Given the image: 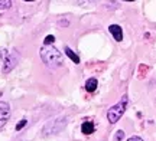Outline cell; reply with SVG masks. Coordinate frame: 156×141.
<instances>
[{
	"mask_svg": "<svg viewBox=\"0 0 156 141\" xmlns=\"http://www.w3.org/2000/svg\"><path fill=\"white\" fill-rule=\"evenodd\" d=\"M10 118V105L7 102H0V128L5 127Z\"/></svg>",
	"mask_w": 156,
	"mask_h": 141,
	"instance_id": "5b68a950",
	"label": "cell"
},
{
	"mask_svg": "<svg viewBox=\"0 0 156 141\" xmlns=\"http://www.w3.org/2000/svg\"><path fill=\"white\" fill-rule=\"evenodd\" d=\"M65 53H67V56L69 58V59H71V61H73L74 63H77V65L80 63V56H78V55L73 51V49H71V48L65 46Z\"/></svg>",
	"mask_w": 156,
	"mask_h": 141,
	"instance_id": "9c48e42d",
	"label": "cell"
},
{
	"mask_svg": "<svg viewBox=\"0 0 156 141\" xmlns=\"http://www.w3.org/2000/svg\"><path fill=\"white\" fill-rule=\"evenodd\" d=\"M17 61H19V55H17V52H7L6 53L5 59H3V73H7L10 72L12 69L16 66Z\"/></svg>",
	"mask_w": 156,
	"mask_h": 141,
	"instance_id": "277c9868",
	"label": "cell"
},
{
	"mask_svg": "<svg viewBox=\"0 0 156 141\" xmlns=\"http://www.w3.org/2000/svg\"><path fill=\"white\" fill-rule=\"evenodd\" d=\"M127 141H145V140L139 136H133V137H130V138H127Z\"/></svg>",
	"mask_w": 156,
	"mask_h": 141,
	"instance_id": "9a60e30c",
	"label": "cell"
},
{
	"mask_svg": "<svg viewBox=\"0 0 156 141\" xmlns=\"http://www.w3.org/2000/svg\"><path fill=\"white\" fill-rule=\"evenodd\" d=\"M97 86H98V81H97V78L87 79V82H85V89L88 91V92H94V91L97 89Z\"/></svg>",
	"mask_w": 156,
	"mask_h": 141,
	"instance_id": "ba28073f",
	"label": "cell"
},
{
	"mask_svg": "<svg viewBox=\"0 0 156 141\" xmlns=\"http://www.w3.org/2000/svg\"><path fill=\"white\" fill-rule=\"evenodd\" d=\"M95 130L94 127V123H91V121H85V123H83V125H81V133L83 134H85V136H90V134H93Z\"/></svg>",
	"mask_w": 156,
	"mask_h": 141,
	"instance_id": "52a82bcc",
	"label": "cell"
},
{
	"mask_svg": "<svg viewBox=\"0 0 156 141\" xmlns=\"http://www.w3.org/2000/svg\"><path fill=\"white\" fill-rule=\"evenodd\" d=\"M26 124H28V119H22L20 123H17L16 124V131H20Z\"/></svg>",
	"mask_w": 156,
	"mask_h": 141,
	"instance_id": "5bb4252c",
	"label": "cell"
},
{
	"mask_svg": "<svg viewBox=\"0 0 156 141\" xmlns=\"http://www.w3.org/2000/svg\"><path fill=\"white\" fill-rule=\"evenodd\" d=\"M65 125H67V119L65 118L52 119V121H49V123L44 127L42 133H45V134H56V133H59V131L64 130Z\"/></svg>",
	"mask_w": 156,
	"mask_h": 141,
	"instance_id": "3957f363",
	"label": "cell"
},
{
	"mask_svg": "<svg viewBox=\"0 0 156 141\" xmlns=\"http://www.w3.org/2000/svg\"><path fill=\"white\" fill-rule=\"evenodd\" d=\"M129 105V96L127 95H123L122 99L114 104L108 111H107V119H108V123L110 124H116L119 119L123 117V114L126 111V108Z\"/></svg>",
	"mask_w": 156,
	"mask_h": 141,
	"instance_id": "7a4b0ae2",
	"label": "cell"
},
{
	"mask_svg": "<svg viewBox=\"0 0 156 141\" xmlns=\"http://www.w3.org/2000/svg\"><path fill=\"white\" fill-rule=\"evenodd\" d=\"M108 32L112 33V36L114 38V40H117V42H122L123 40V29L120 28L119 25H110Z\"/></svg>",
	"mask_w": 156,
	"mask_h": 141,
	"instance_id": "8992f818",
	"label": "cell"
},
{
	"mask_svg": "<svg viewBox=\"0 0 156 141\" xmlns=\"http://www.w3.org/2000/svg\"><path fill=\"white\" fill-rule=\"evenodd\" d=\"M54 42H55V36H52V35H48V36L45 38V40H44L45 46H51Z\"/></svg>",
	"mask_w": 156,
	"mask_h": 141,
	"instance_id": "7c38bea8",
	"label": "cell"
},
{
	"mask_svg": "<svg viewBox=\"0 0 156 141\" xmlns=\"http://www.w3.org/2000/svg\"><path fill=\"white\" fill-rule=\"evenodd\" d=\"M149 72V66L147 65H139V78H145L146 73Z\"/></svg>",
	"mask_w": 156,
	"mask_h": 141,
	"instance_id": "30bf717a",
	"label": "cell"
},
{
	"mask_svg": "<svg viewBox=\"0 0 156 141\" xmlns=\"http://www.w3.org/2000/svg\"><path fill=\"white\" fill-rule=\"evenodd\" d=\"M12 2H0V16L5 13L7 9H10Z\"/></svg>",
	"mask_w": 156,
	"mask_h": 141,
	"instance_id": "8fae6325",
	"label": "cell"
},
{
	"mask_svg": "<svg viewBox=\"0 0 156 141\" xmlns=\"http://www.w3.org/2000/svg\"><path fill=\"white\" fill-rule=\"evenodd\" d=\"M59 25H61V26H68L69 22H68V20H59Z\"/></svg>",
	"mask_w": 156,
	"mask_h": 141,
	"instance_id": "2e32d148",
	"label": "cell"
},
{
	"mask_svg": "<svg viewBox=\"0 0 156 141\" xmlns=\"http://www.w3.org/2000/svg\"><path fill=\"white\" fill-rule=\"evenodd\" d=\"M123 138H124V131L119 130V131H117V134H116V137H114V140H116V141H122Z\"/></svg>",
	"mask_w": 156,
	"mask_h": 141,
	"instance_id": "4fadbf2b",
	"label": "cell"
},
{
	"mask_svg": "<svg viewBox=\"0 0 156 141\" xmlns=\"http://www.w3.org/2000/svg\"><path fill=\"white\" fill-rule=\"evenodd\" d=\"M39 55H41L42 62H44L48 68L58 69L64 65L62 53L58 51L56 48H54V46H42L41 51H39Z\"/></svg>",
	"mask_w": 156,
	"mask_h": 141,
	"instance_id": "6da1fadb",
	"label": "cell"
}]
</instances>
